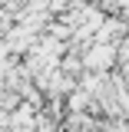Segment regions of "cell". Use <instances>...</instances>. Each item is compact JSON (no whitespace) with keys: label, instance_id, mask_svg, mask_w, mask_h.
Returning <instances> with one entry per match:
<instances>
[{"label":"cell","instance_id":"1","mask_svg":"<svg viewBox=\"0 0 129 132\" xmlns=\"http://www.w3.org/2000/svg\"><path fill=\"white\" fill-rule=\"evenodd\" d=\"M113 63H119V43H89V50L83 53V69H89V73H106Z\"/></svg>","mask_w":129,"mask_h":132}]
</instances>
